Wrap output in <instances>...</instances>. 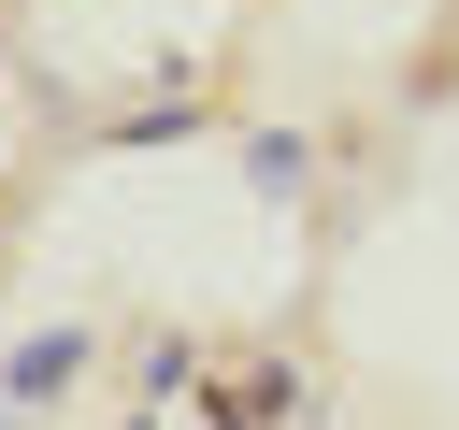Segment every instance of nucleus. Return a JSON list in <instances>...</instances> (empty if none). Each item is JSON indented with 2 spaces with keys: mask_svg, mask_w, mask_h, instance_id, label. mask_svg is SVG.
Returning <instances> with one entry per match:
<instances>
[{
  "mask_svg": "<svg viewBox=\"0 0 459 430\" xmlns=\"http://www.w3.org/2000/svg\"><path fill=\"white\" fill-rule=\"evenodd\" d=\"M100 373V330H29L14 358H0V401H29V416H57L72 387Z\"/></svg>",
  "mask_w": 459,
  "mask_h": 430,
  "instance_id": "f03ea898",
  "label": "nucleus"
},
{
  "mask_svg": "<svg viewBox=\"0 0 459 430\" xmlns=\"http://www.w3.org/2000/svg\"><path fill=\"white\" fill-rule=\"evenodd\" d=\"M301 401H316L301 358H215V373H201V416H215V430H287Z\"/></svg>",
  "mask_w": 459,
  "mask_h": 430,
  "instance_id": "f257e3e1",
  "label": "nucleus"
},
{
  "mask_svg": "<svg viewBox=\"0 0 459 430\" xmlns=\"http://www.w3.org/2000/svg\"><path fill=\"white\" fill-rule=\"evenodd\" d=\"M0 430H29V401H0Z\"/></svg>",
  "mask_w": 459,
  "mask_h": 430,
  "instance_id": "7ed1b4c3",
  "label": "nucleus"
}]
</instances>
